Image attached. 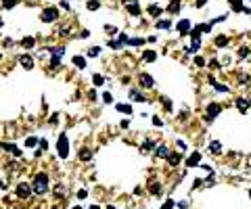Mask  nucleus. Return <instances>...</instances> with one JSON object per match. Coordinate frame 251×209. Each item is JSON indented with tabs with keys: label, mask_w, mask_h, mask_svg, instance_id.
<instances>
[{
	"label": "nucleus",
	"mask_w": 251,
	"mask_h": 209,
	"mask_svg": "<svg viewBox=\"0 0 251 209\" xmlns=\"http://www.w3.org/2000/svg\"><path fill=\"white\" fill-rule=\"evenodd\" d=\"M98 52H101V48H96V46H94V48H90V50H88V57H98Z\"/></svg>",
	"instance_id": "38"
},
{
	"label": "nucleus",
	"mask_w": 251,
	"mask_h": 209,
	"mask_svg": "<svg viewBox=\"0 0 251 209\" xmlns=\"http://www.w3.org/2000/svg\"><path fill=\"white\" fill-rule=\"evenodd\" d=\"M209 67H213V69H218V67H220V63H218L215 59H211V61H209Z\"/></svg>",
	"instance_id": "46"
},
{
	"label": "nucleus",
	"mask_w": 251,
	"mask_h": 209,
	"mask_svg": "<svg viewBox=\"0 0 251 209\" xmlns=\"http://www.w3.org/2000/svg\"><path fill=\"white\" fill-rule=\"evenodd\" d=\"M73 65H76L78 69H84V67H86V61H84V57H73Z\"/></svg>",
	"instance_id": "24"
},
{
	"label": "nucleus",
	"mask_w": 251,
	"mask_h": 209,
	"mask_svg": "<svg viewBox=\"0 0 251 209\" xmlns=\"http://www.w3.org/2000/svg\"><path fill=\"white\" fill-rule=\"evenodd\" d=\"M140 86H144V88H153V84H155V80L149 75V73H140Z\"/></svg>",
	"instance_id": "9"
},
{
	"label": "nucleus",
	"mask_w": 251,
	"mask_h": 209,
	"mask_svg": "<svg viewBox=\"0 0 251 209\" xmlns=\"http://www.w3.org/2000/svg\"><path fill=\"white\" fill-rule=\"evenodd\" d=\"M215 46H218V48L228 46V38H226V36H218V38H215Z\"/></svg>",
	"instance_id": "22"
},
{
	"label": "nucleus",
	"mask_w": 251,
	"mask_h": 209,
	"mask_svg": "<svg viewBox=\"0 0 251 209\" xmlns=\"http://www.w3.org/2000/svg\"><path fill=\"white\" fill-rule=\"evenodd\" d=\"M92 159V151L90 149H82L80 151V161H90Z\"/></svg>",
	"instance_id": "19"
},
{
	"label": "nucleus",
	"mask_w": 251,
	"mask_h": 209,
	"mask_svg": "<svg viewBox=\"0 0 251 209\" xmlns=\"http://www.w3.org/2000/svg\"><path fill=\"white\" fill-rule=\"evenodd\" d=\"M19 63H21L25 69H32V67H34V57H29V54H21V57H19Z\"/></svg>",
	"instance_id": "8"
},
{
	"label": "nucleus",
	"mask_w": 251,
	"mask_h": 209,
	"mask_svg": "<svg viewBox=\"0 0 251 209\" xmlns=\"http://www.w3.org/2000/svg\"><path fill=\"white\" fill-rule=\"evenodd\" d=\"M144 40L142 38H132V40H128V46H142Z\"/></svg>",
	"instance_id": "29"
},
{
	"label": "nucleus",
	"mask_w": 251,
	"mask_h": 209,
	"mask_svg": "<svg viewBox=\"0 0 251 209\" xmlns=\"http://www.w3.org/2000/svg\"><path fill=\"white\" fill-rule=\"evenodd\" d=\"M86 6H88V11H96V8H98V0H90Z\"/></svg>",
	"instance_id": "33"
},
{
	"label": "nucleus",
	"mask_w": 251,
	"mask_h": 209,
	"mask_svg": "<svg viewBox=\"0 0 251 209\" xmlns=\"http://www.w3.org/2000/svg\"><path fill=\"white\" fill-rule=\"evenodd\" d=\"M149 190H151V195H155V197H157V195H161V184H157V182H153Z\"/></svg>",
	"instance_id": "25"
},
{
	"label": "nucleus",
	"mask_w": 251,
	"mask_h": 209,
	"mask_svg": "<svg viewBox=\"0 0 251 209\" xmlns=\"http://www.w3.org/2000/svg\"><path fill=\"white\" fill-rule=\"evenodd\" d=\"M32 190H34L36 195H44V192L48 190V176H46V174H36Z\"/></svg>",
	"instance_id": "1"
},
{
	"label": "nucleus",
	"mask_w": 251,
	"mask_h": 209,
	"mask_svg": "<svg viewBox=\"0 0 251 209\" xmlns=\"http://www.w3.org/2000/svg\"><path fill=\"white\" fill-rule=\"evenodd\" d=\"M249 197H251V190H249Z\"/></svg>",
	"instance_id": "54"
},
{
	"label": "nucleus",
	"mask_w": 251,
	"mask_h": 209,
	"mask_svg": "<svg viewBox=\"0 0 251 209\" xmlns=\"http://www.w3.org/2000/svg\"><path fill=\"white\" fill-rule=\"evenodd\" d=\"M234 105H237V109H239L241 113H247V111H249V107H251V100H249V98H237V103H234Z\"/></svg>",
	"instance_id": "6"
},
{
	"label": "nucleus",
	"mask_w": 251,
	"mask_h": 209,
	"mask_svg": "<svg viewBox=\"0 0 251 209\" xmlns=\"http://www.w3.org/2000/svg\"><path fill=\"white\" fill-rule=\"evenodd\" d=\"M220 111H222V105H218V103H209V105H207V113H205V119L211 121Z\"/></svg>",
	"instance_id": "5"
},
{
	"label": "nucleus",
	"mask_w": 251,
	"mask_h": 209,
	"mask_svg": "<svg viewBox=\"0 0 251 209\" xmlns=\"http://www.w3.org/2000/svg\"><path fill=\"white\" fill-rule=\"evenodd\" d=\"M71 209H82V207H80V205H73V207H71Z\"/></svg>",
	"instance_id": "52"
},
{
	"label": "nucleus",
	"mask_w": 251,
	"mask_h": 209,
	"mask_svg": "<svg viewBox=\"0 0 251 209\" xmlns=\"http://www.w3.org/2000/svg\"><path fill=\"white\" fill-rule=\"evenodd\" d=\"M178 146H180V149L184 151V149H186V142H184V140H178Z\"/></svg>",
	"instance_id": "48"
},
{
	"label": "nucleus",
	"mask_w": 251,
	"mask_h": 209,
	"mask_svg": "<svg viewBox=\"0 0 251 209\" xmlns=\"http://www.w3.org/2000/svg\"><path fill=\"white\" fill-rule=\"evenodd\" d=\"M176 27H178V32H180L182 36H184V34H191V21H188V19L178 21V25H176Z\"/></svg>",
	"instance_id": "7"
},
{
	"label": "nucleus",
	"mask_w": 251,
	"mask_h": 209,
	"mask_svg": "<svg viewBox=\"0 0 251 209\" xmlns=\"http://www.w3.org/2000/svg\"><path fill=\"white\" fill-rule=\"evenodd\" d=\"M107 46H111V48H115V50H119V48H122V44H119L117 40H109V42H107Z\"/></svg>",
	"instance_id": "35"
},
{
	"label": "nucleus",
	"mask_w": 251,
	"mask_h": 209,
	"mask_svg": "<svg viewBox=\"0 0 251 209\" xmlns=\"http://www.w3.org/2000/svg\"><path fill=\"white\" fill-rule=\"evenodd\" d=\"M205 2H207V0H197V2H195V8H203Z\"/></svg>",
	"instance_id": "44"
},
{
	"label": "nucleus",
	"mask_w": 251,
	"mask_h": 209,
	"mask_svg": "<svg viewBox=\"0 0 251 209\" xmlns=\"http://www.w3.org/2000/svg\"><path fill=\"white\" fill-rule=\"evenodd\" d=\"M105 32H107L109 36H115V34H117V27H115V25H105Z\"/></svg>",
	"instance_id": "30"
},
{
	"label": "nucleus",
	"mask_w": 251,
	"mask_h": 209,
	"mask_svg": "<svg viewBox=\"0 0 251 209\" xmlns=\"http://www.w3.org/2000/svg\"><path fill=\"white\" fill-rule=\"evenodd\" d=\"M126 4H134V2H136V0H124Z\"/></svg>",
	"instance_id": "50"
},
{
	"label": "nucleus",
	"mask_w": 251,
	"mask_h": 209,
	"mask_svg": "<svg viewBox=\"0 0 251 209\" xmlns=\"http://www.w3.org/2000/svg\"><path fill=\"white\" fill-rule=\"evenodd\" d=\"M119 113H126V115H130L132 113V105H126V103H117V107H115Z\"/></svg>",
	"instance_id": "18"
},
{
	"label": "nucleus",
	"mask_w": 251,
	"mask_h": 209,
	"mask_svg": "<svg viewBox=\"0 0 251 209\" xmlns=\"http://www.w3.org/2000/svg\"><path fill=\"white\" fill-rule=\"evenodd\" d=\"M213 88H215V92H220V94H226V92H228V90H230V88H228V86H224V84H213Z\"/></svg>",
	"instance_id": "26"
},
{
	"label": "nucleus",
	"mask_w": 251,
	"mask_h": 209,
	"mask_svg": "<svg viewBox=\"0 0 251 209\" xmlns=\"http://www.w3.org/2000/svg\"><path fill=\"white\" fill-rule=\"evenodd\" d=\"M38 144H40V149H42V151H46V149H48V142H46L44 138H42V140H38Z\"/></svg>",
	"instance_id": "42"
},
{
	"label": "nucleus",
	"mask_w": 251,
	"mask_h": 209,
	"mask_svg": "<svg viewBox=\"0 0 251 209\" xmlns=\"http://www.w3.org/2000/svg\"><path fill=\"white\" fill-rule=\"evenodd\" d=\"M15 192H17V197H19V199H29L34 190H32V184H27V182H21V184L17 186V190H15Z\"/></svg>",
	"instance_id": "4"
},
{
	"label": "nucleus",
	"mask_w": 251,
	"mask_h": 209,
	"mask_svg": "<svg viewBox=\"0 0 251 209\" xmlns=\"http://www.w3.org/2000/svg\"><path fill=\"white\" fill-rule=\"evenodd\" d=\"M90 209H101V207H98V205H92V207H90Z\"/></svg>",
	"instance_id": "51"
},
{
	"label": "nucleus",
	"mask_w": 251,
	"mask_h": 209,
	"mask_svg": "<svg viewBox=\"0 0 251 209\" xmlns=\"http://www.w3.org/2000/svg\"><path fill=\"white\" fill-rule=\"evenodd\" d=\"M155 27H157V29H169V27H172V23H169V21H166V19H157Z\"/></svg>",
	"instance_id": "21"
},
{
	"label": "nucleus",
	"mask_w": 251,
	"mask_h": 209,
	"mask_svg": "<svg viewBox=\"0 0 251 209\" xmlns=\"http://www.w3.org/2000/svg\"><path fill=\"white\" fill-rule=\"evenodd\" d=\"M126 8H128V13L132 15V17H138L142 11H140V6H138V2H134V4H126Z\"/></svg>",
	"instance_id": "11"
},
{
	"label": "nucleus",
	"mask_w": 251,
	"mask_h": 209,
	"mask_svg": "<svg viewBox=\"0 0 251 209\" xmlns=\"http://www.w3.org/2000/svg\"><path fill=\"white\" fill-rule=\"evenodd\" d=\"M17 2H19V0H2V6H4V8L8 11V8H13V6H17Z\"/></svg>",
	"instance_id": "28"
},
{
	"label": "nucleus",
	"mask_w": 251,
	"mask_h": 209,
	"mask_svg": "<svg viewBox=\"0 0 251 209\" xmlns=\"http://www.w3.org/2000/svg\"><path fill=\"white\" fill-rule=\"evenodd\" d=\"M40 19L44 21V23H52V21H57V19H59V8H54V6H46V8H42Z\"/></svg>",
	"instance_id": "2"
},
{
	"label": "nucleus",
	"mask_w": 251,
	"mask_h": 209,
	"mask_svg": "<svg viewBox=\"0 0 251 209\" xmlns=\"http://www.w3.org/2000/svg\"><path fill=\"white\" fill-rule=\"evenodd\" d=\"M57 153H59V157H61V159H67V155H69V142H67V136H65V134H61V136H59V142H57Z\"/></svg>",
	"instance_id": "3"
},
{
	"label": "nucleus",
	"mask_w": 251,
	"mask_h": 209,
	"mask_svg": "<svg viewBox=\"0 0 251 209\" xmlns=\"http://www.w3.org/2000/svg\"><path fill=\"white\" fill-rule=\"evenodd\" d=\"M161 13H163V8H161L159 4H151V6H149V15H151V17H161Z\"/></svg>",
	"instance_id": "13"
},
{
	"label": "nucleus",
	"mask_w": 251,
	"mask_h": 209,
	"mask_svg": "<svg viewBox=\"0 0 251 209\" xmlns=\"http://www.w3.org/2000/svg\"><path fill=\"white\" fill-rule=\"evenodd\" d=\"M155 155H157V157H167L169 153H167L166 146H157V149H155Z\"/></svg>",
	"instance_id": "27"
},
{
	"label": "nucleus",
	"mask_w": 251,
	"mask_h": 209,
	"mask_svg": "<svg viewBox=\"0 0 251 209\" xmlns=\"http://www.w3.org/2000/svg\"><path fill=\"white\" fill-rule=\"evenodd\" d=\"M59 34H61V36H67V34H69V27H67V25H65V27H61V29H59Z\"/></svg>",
	"instance_id": "45"
},
{
	"label": "nucleus",
	"mask_w": 251,
	"mask_h": 209,
	"mask_svg": "<svg viewBox=\"0 0 251 209\" xmlns=\"http://www.w3.org/2000/svg\"><path fill=\"white\" fill-rule=\"evenodd\" d=\"M199 159H201V155H199V153L195 151V153H193V155H191V157L186 159V165H188V167H197V165H201V161H199Z\"/></svg>",
	"instance_id": "10"
},
{
	"label": "nucleus",
	"mask_w": 251,
	"mask_h": 209,
	"mask_svg": "<svg viewBox=\"0 0 251 209\" xmlns=\"http://www.w3.org/2000/svg\"><path fill=\"white\" fill-rule=\"evenodd\" d=\"M153 125H155V128H161V125H163V121H161L157 115H153Z\"/></svg>",
	"instance_id": "40"
},
{
	"label": "nucleus",
	"mask_w": 251,
	"mask_h": 209,
	"mask_svg": "<svg viewBox=\"0 0 251 209\" xmlns=\"http://www.w3.org/2000/svg\"><path fill=\"white\" fill-rule=\"evenodd\" d=\"M157 144H155V140H144V144H142V149H147V151H151V149H155Z\"/></svg>",
	"instance_id": "31"
},
{
	"label": "nucleus",
	"mask_w": 251,
	"mask_h": 209,
	"mask_svg": "<svg viewBox=\"0 0 251 209\" xmlns=\"http://www.w3.org/2000/svg\"><path fill=\"white\" fill-rule=\"evenodd\" d=\"M128 40H130V38H128L126 34H119V36H117V42H119L122 46H126V44H128Z\"/></svg>",
	"instance_id": "34"
},
{
	"label": "nucleus",
	"mask_w": 251,
	"mask_h": 209,
	"mask_svg": "<svg viewBox=\"0 0 251 209\" xmlns=\"http://www.w3.org/2000/svg\"><path fill=\"white\" fill-rule=\"evenodd\" d=\"M239 57H241V59L249 57V48H243V46H241V48H239Z\"/></svg>",
	"instance_id": "36"
},
{
	"label": "nucleus",
	"mask_w": 251,
	"mask_h": 209,
	"mask_svg": "<svg viewBox=\"0 0 251 209\" xmlns=\"http://www.w3.org/2000/svg\"><path fill=\"white\" fill-rule=\"evenodd\" d=\"M167 161H169V165H178V163L182 161V155H180V153H169V155H167Z\"/></svg>",
	"instance_id": "15"
},
{
	"label": "nucleus",
	"mask_w": 251,
	"mask_h": 209,
	"mask_svg": "<svg viewBox=\"0 0 251 209\" xmlns=\"http://www.w3.org/2000/svg\"><path fill=\"white\" fill-rule=\"evenodd\" d=\"M130 98H132V100H138V103H144V100H147L144 94H140L138 90H132V92H130Z\"/></svg>",
	"instance_id": "20"
},
{
	"label": "nucleus",
	"mask_w": 251,
	"mask_h": 209,
	"mask_svg": "<svg viewBox=\"0 0 251 209\" xmlns=\"http://www.w3.org/2000/svg\"><path fill=\"white\" fill-rule=\"evenodd\" d=\"M0 27H2V21H0Z\"/></svg>",
	"instance_id": "53"
},
{
	"label": "nucleus",
	"mask_w": 251,
	"mask_h": 209,
	"mask_svg": "<svg viewBox=\"0 0 251 209\" xmlns=\"http://www.w3.org/2000/svg\"><path fill=\"white\" fill-rule=\"evenodd\" d=\"M163 107H166V111H167V113L172 111V103H169L167 98H163Z\"/></svg>",
	"instance_id": "43"
},
{
	"label": "nucleus",
	"mask_w": 251,
	"mask_h": 209,
	"mask_svg": "<svg viewBox=\"0 0 251 209\" xmlns=\"http://www.w3.org/2000/svg\"><path fill=\"white\" fill-rule=\"evenodd\" d=\"M86 195H88L86 190H80V192H78V197H80V199H86Z\"/></svg>",
	"instance_id": "49"
},
{
	"label": "nucleus",
	"mask_w": 251,
	"mask_h": 209,
	"mask_svg": "<svg viewBox=\"0 0 251 209\" xmlns=\"http://www.w3.org/2000/svg\"><path fill=\"white\" fill-rule=\"evenodd\" d=\"M155 59H157V52H155V50H144V52H142V61L153 63Z\"/></svg>",
	"instance_id": "14"
},
{
	"label": "nucleus",
	"mask_w": 251,
	"mask_h": 209,
	"mask_svg": "<svg viewBox=\"0 0 251 209\" xmlns=\"http://www.w3.org/2000/svg\"><path fill=\"white\" fill-rule=\"evenodd\" d=\"M195 65H197V67H203V65H205V59H203V57H195Z\"/></svg>",
	"instance_id": "39"
},
{
	"label": "nucleus",
	"mask_w": 251,
	"mask_h": 209,
	"mask_svg": "<svg viewBox=\"0 0 251 209\" xmlns=\"http://www.w3.org/2000/svg\"><path fill=\"white\" fill-rule=\"evenodd\" d=\"M59 117H61L59 113H52V117H50V124H57V121H59Z\"/></svg>",
	"instance_id": "47"
},
{
	"label": "nucleus",
	"mask_w": 251,
	"mask_h": 209,
	"mask_svg": "<svg viewBox=\"0 0 251 209\" xmlns=\"http://www.w3.org/2000/svg\"><path fill=\"white\" fill-rule=\"evenodd\" d=\"M103 82H105V78H103V75H92V84H94V86H101Z\"/></svg>",
	"instance_id": "32"
},
{
	"label": "nucleus",
	"mask_w": 251,
	"mask_h": 209,
	"mask_svg": "<svg viewBox=\"0 0 251 209\" xmlns=\"http://www.w3.org/2000/svg\"><path fill=\"white\" fill-rule=\"evenodd\" d=\"M19 44H21L23 48H27V50H29V48H34V46H36V40H34L32 36H27V38H23V40L19 42Z\"/></svg>",
	"instance_id": "17"
},
{
	"label": "nucleus",
	"mask_w": 251,
	"mask_h": 209,
	"mask_svg": "<svg viewBox=\"0 0 251 209\" xmlns=\"http://www.w3.org/2000/svg\"><path fill=\"white\" fill-rule=\"evenodd\" d=\"M103 100H105V103H113V96H111L109 92H103Z\"/></svg>",
	"instance_id": "41"
},
{
	"label": "nucleus",
	"mask_w": 251,
	"mask_h": 209,
	"mask_svg": "<svg viewBox=\"0 0 251 209\" xmlns=\"http://www.w3.org/2000/svg\"><path fill=\"white\" fill-rule=\"evenodd\" d=\"M36 144H38V140H36L34 136H29V138L25 140V146H36Z\"/></svg>",
	"instance_id": "37"
},
{
	"label": "nucleus",
	"mask_w": 251,
	"mask_h": 209,
	"mask_svg": "<svg viewBox=\"0 0 251 209\" xmlns=\"http://www.w3.org/2000/svg\"><path fill=\"white\" fill-rule=\"evenodd\" d=\"M180 6H182V0H172V2H169V6H167V13L176 15V13L180 11Z\"/></svg>",
	"instance_id": "12"
},
{
	"label": "nucleus",
	"mask_w": 251,
	"mask_h": 209,
	"mask_svg": "<svg viewBox=\"0 0 251 209\" xmlns=\"http://www.w3.org/2000/svg\"><path fill=\"white\" fill-rule=\"evenodd\" d=\"M209 153H213V155H218V153H222V144H220V142H218V140H211V142H209Z\"/></svg>",
	"instance_id": "16"
},
{
	"label": "nucleus",
	"mask_w": 251,
	"mask_h": 209,
	"mask_svg": "<svg viewBox=\"0 0 251 209\" xmlns=\"http://www.w3.org/2000/svg\"><path fill=\"white\" fill-rule=\"evenodd\" d=\"M228 2L232 4V11H237V13L243 11V0H228Z\"/></svg>",
	"instance_id": "23"
}]
</instances>
